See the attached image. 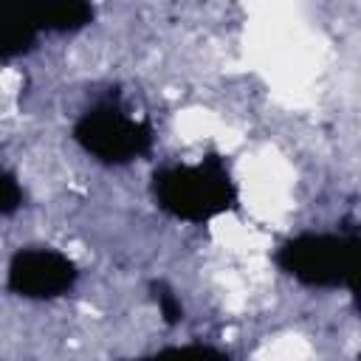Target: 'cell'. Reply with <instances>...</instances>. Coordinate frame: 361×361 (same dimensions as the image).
Here are the masks:
<instances>
[{
  "label": "cell",
  "mask_w": 361,
  "mask_h": 361,
  "mask_svg": "<svg viewBox=\"0 0 361 361\" xmlns=\"http://www.w3.org/2000/svg\"><path fill=\"white\" fill-rule=\"evenodd\" d=\"M155 203L186 223H206L237 206V183L220 155H206L197 164L164 166L152 178Z\"/></svg>",
  "instance_id": "cell-1"
},
{
  "label": "cell",
  "mask_w": 361,
  "mask_h": 361,
  "mask_svg": "<svg viewBox=\"0 0 361 361\" xmlns=\"http://www.w3.org/2000/svg\"><path fill=\"white\" fill-rule=\"evenodd\" d=\"M361 240L358 231H307L276 251V265L307 288H347L355 293Z\"/></svg>",
  "instance_id": "cell-2"
},
{
  "label": "cell",
  "mask_w": 361,
  "mask_h": 361,
  "mask_svg": "<svg viewBox=\"0 0 361 361\" xmlns=\"http://www.w3.org/2000/svg\"><path fill=\"white\" fill-rule=\"evenodd\" d=\"M73 138L87 155L102 164H127L147 155L152 147L149 124L127 116V110L113 99H104L85 110L73 124Z\"/></svg>",
  "instance_id": "cell-3"
},
{
  "label": "cell",
  "mask_w": 361,
  "mask_h": 361,
  "mask_svg": "<svg viewBox=\"0 0 361 361\" xmlns=\"http://www.w3.org/2000/svg\"><path fill=\"white\" fill-rule=\"evenodd\" d=\"M76 265L54 248H23L11 257L6 285L25 299H56L76 285Z\"/></svg>",
  "instance_id": "cell-4"
},
{
  "label": "cell",
  "mask_w": 361,
  "mask_h": 361,
  "mask_svg": "<svg viewBox=\"0 0 361 361\" xmlns=\"http://www.w3.org/2000/svg\"><path fill=\"white\" fill-rule=\"evenodd\" d=\"M37 37H39V25L31 3L23 0L0 3V59H11L31 51Z\"/></svg>",
  "instance_id": "cell-5"
},
{
  "label": "cell",
  "mask_w": 361,
  "mask_h": 361,
  "mask_svg": "<svg viewBox=\"0 0 361 361\" xmlns=\"http://www.w3.org/2000/svg\"><path fill=\"white\" fill-rule=\"evenodd\" d=\"M39 31H79L93 20V6L82 0H54V3H31Z\"/></svg>",
  "instance_id": "cell-6"
},
{
  "label": "cell",
  "mask_w": 361,
  "mask_h": 361,
  "mask_svg": "<svg viewBox=\"0 0 361 361\" xmlns=\"http://www.w3.org/2000/svg\"><path fill=\"white\" fill-rule=\"evenodd\" d=\"M152 296H155L158 310H161V316H164L166 324H178L183 319V305H180V299L175 296L172 288H166L164 282H155L152 285Z\"/></svg>",
  "instance_id": "cell-7"
},
{
  "label": "cell",
  "mask_w": 361,
  "mask_h": 361,
  "mask_svg": "<svg viewBox=\"0 0 361 361\" xmlns=\"http://www.w3.org/2000/svg\"><path fill=\"white\" fill-rule=\"evenodd\" d=\"M23 203V189L17 183V178L11 172L0 169V214H11L17 212Z\"/></svg>",
  "instance_id": "cell-8"
},
{
  "label": "cell",
  "mask_w": 361,
  "mask_h": 361,
  "mask_svg": "<svg viewBox=\"0 0 361 361\" xmlns=\"http://www.w3.org/2000/svg\"><path fill=\"white\" fill-rule=\"evenodd\" d=\"M138 361H149V358H138Z\"/></svg>",
  "instance_id": "cell-9"
}]
</instances>
